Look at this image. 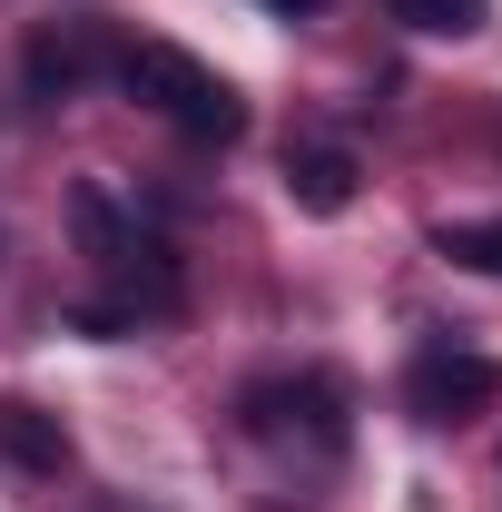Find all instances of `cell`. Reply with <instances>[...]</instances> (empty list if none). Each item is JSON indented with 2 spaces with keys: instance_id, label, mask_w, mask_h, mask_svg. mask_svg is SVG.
<instances>
[{
  "instance_id": "6da1fadb",
  "label": "cell",
  "mask_w": 502,
  "mask_h": 512,
  "mask_svg": "<svg viewBox=\"0 0 502 512\" xmlns=\"http://www.w3.org/2000/svg\"><path fill=\"white\" fill-rule=\"evenodd\" d=\"M119 89L138 99V109H158L168 128H188V138H247V99L217 79L207 60H188V50H168V40H138V50H119Z\"/></svg>"
},
{
  "instance_id": "7a4b0ae2",
  "label": "cell",
  "mask_w": 502,
  "mask_h": 512,
  "mask_svg": "<svg viewBox=\"0 0 502 512\" xmlns=\"http://www.w3.org/2000/svg\"><path fill=\"white\" fill-rule=\"evenodd\" d=\"M404 404H414V424H473L502 404V365L473 345H424L414 375H404Z\"/></svg>"
},
{
  "instance_id": "3957f363",
  "label": "cell",
  "mask_w": 502,
  "mask_h": 512,
  "mask_svg": "<svg viewBox=\"0 0 502 512\" xmlns=\"http://www.w3.org/2000/svg\"><path fill=\"white\" fill-rule=\"evenodd\" d=\"M247 434L286 444V434H315V444H345V384L335 375H276V384H247L237 394Z\"/></svg>"
},
{
  "instance_id": "277c9868",
  "label": "cell",
  "mask_w": 502,
  "mask_h": 512,
  "mask_svg": "<svg viewBox=\"0 0 502 512\" xmlns=\"http://www.w3.org/2000/svg\"><path fill=\"white\" fill-rule=\"evenodd\" d=\"M99 69H109V50H99V30H89V20H69V30H40V40L20 50V79H30V99H79Z\"/></svg>"
},
{
  "instance_id": "5b68a950",
  "label": "cell",
  "mask_w": 502,
  "mask_h": 512,
  "mask_svg": "<svg viewBox=\"0 0 502 512\" xmlns=\"http://www.w3.org/2000/svg\"><path fill=\"white\" fill-rule=\"evenodd\" d=\"M365 188V168H355V148H335V138H306V148H286V197H296V217H345Z\"/></svg>"
},
{
  "instance_id": "8992f818",
  "label": "cell",
  "mask_w": 502,
  "mask_h": 512,
  "mask_svg": "<svg viewBox=\"0 0 502 512\" xmlns=\"http://www.w3.org/2000/svg\"><path fill=\"white\" fill-rule=\"evenodd\" d=\"M0 453H10L20 473H60V463H69V424L10 394V404H0Z\"/></svg>"
},
{
  "instance_id": "52a82bcc",
  "label": "cell",
  "mask_w": 502,
  "mask_h": 512,
  "mask_svg": "<svg viewBox=\"0 0 502 512\" xmlns=\"http://www.w3.org/2000/svg\"><path fill=\"white\" fill-rule=\"evenodd\" d=\"M69 227H79L89 266H109V256H119L128 237H138V217H128V207H119L109 188H99V178H79V188H69Z\"/></svg>"
},
{
  "instance_id": "ba28073f",
  "label": "cell",
  "mask_w": 502,
  "mask_h": 512,
  "mask_svg": "<svg viewBox=\"0 0 502 512\" xmlns=\"http://www.w3.org/2000/svg\"><path fill=\"white\" fill-rule=\"evenodd\" d=\"M404 30H434V40H473L483 30V0H384Z\"/></svg>"
},
{
  "instance_id": "9c48e42d",
  "label": "cell",
  "mask_w": 502,
  "mask_h": 512,
  "mask_svg": "<svg viewBox=\"0 0 502 512\" xmlns=\"http://www.w3.org/2000/svg\"><path fill=\"white\" fill-rule=\"evenodd\" d=\"M434 256H453V266H473V276H502V217H463V227H443Z\"/></svg>"
},
{
  "instance_id": "30bf717a",
  "label": "cell",
  "mask_w": 502,
  "mask_h": 512,
  "mask_svg": "<svg viewBox=\"0 0 502 512\" xmlns=\"http://www.w3.org/2000/svg\"><path fill=\"white\" fill-rule=\"evenodd\" d=\"M276 10H325V0H276Z\"/></svg>"
}]
</instances>
